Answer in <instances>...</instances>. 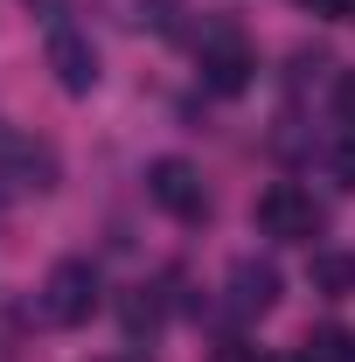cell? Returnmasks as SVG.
Wrapping results in <instances>:
<instances>
[{"instance_id": "cell-1", "label": "cell", "mask_w": 355, "mask_h": 362, "mask_svg": "<svg viewBox=\"0 0 355 362\" xmlns=\"http://www.w3.org/2000/svg\"><path fill=\"white\" fill-rule=\"evenodd\" d=\"M251 223L265 230V237H279V244H313L320 237V202H313L300 181H272L265 195H258V209H251Z\"/></svg>"}, {"instance_id": "cell-2", "label": "cell", "mask_w": 355, "mask_h": 362, "mask_svg": "<svg viewBox=\"0 0 355 362\" xmlns=\"http://www.w3.org/2000/svg\"><path fill=\"white\" fill-rule=\"evenodd\" d=\"M195 49H202V84L223 90V98H237V90L251 84V70H258V56H251V42H244L237 21H209L195 35Z\"/></svg>"}, {"instance_id": "cell-3", "label": "cell", "mask_w": 355, "mask_h": 362, "mask_svg": "<svg viewBox=\"0 0 355 362\" xmlns=\"http://www.w3.org/2000/svg\"><path fill=\"white\" fill-rule=\"evenodd\" d=\"M91 314H98V272H91V258H63L42 279V320L49 327H84Z\"/></svg>"}, {"instance_id": "cell-4", "label": "cell", "mask_w": 355, "mask_h": 362, "mask_svg": "<svg viewBox=\"0 0 355 362\" xmlns=\"http://www.w3.org/2000/svg\"><path fill=\"white\" fill-rule=\"evenodd\" d=\"M146 195H153V202H161V209H168L175 223H202V216H209V195H202V175H195L188 160H175V153L146 168Z\"/></svg>"}, {"instance_id": "cell-5", "label": "cell", "mask_w": 355, "mask_h": 362, "mask_svg": "<svg viewBox=\"0 0 355 362\" xmlns=\"http://www.w3.org/2000/svg\"><path fill=\"white\" fill-rule=\"evenodd\" d=\"M49 70H56V84L70 90V98H84L98 84V49H91L84 28H70V21L49 28Z\"/></svg>"}, {"instance_id": "cell-6", "label": "cell", "mask_w": 355, "mask_h": 362, "mask_svg": "<svg viewBox=\"0 0 355 362\" xmlns=\"http://www.w3.org/2000/svg\"><path fill=\"white\" fill-rule=\"evenodd\" d=\"M279 300V265L272 258H237L230 265V314H265Z\"/></svg>"}, {"instance_id": "cell-7", "label": "cell", "mask_w": 355, "mask_h": 362, "mask_svg": "<svg viewBox=\"0 0 355 362\" xmlns=\"http://www.w3.org/2000/svg\"><path fill=\"white\" fill-rule=\"evenodd\" d=\"M119 320H126V334H153V327H161V320H168V300H161V293H153V286H133V293H126V307H119Z\"/></svg>"}, {"instance_id": "cell-8", "label": "cell", "mask_w": 355, "mask_h": 362, "mask_svg": "<svg viewBox=\"0 0 355 362\" xmlns=\"http://www.w3.org/2000/svg\"><path fill=\"white\" fill-rule=\"evenodd\" d=\"M313 293H327V300H349L355 293V258L349 251H320L313 258Z\"/></svg>"}, {"instance_id": "cell-9", "label": "cell", "mask_w": 355, "mask_h": 362, "mask_svg": "<svg viewBox=\"0 0 355 362\" xmlns=\"http://www.w3.org/2000/svg\"><path fill=\"white\" fill-rule=\"evenodd\" d=\"M300 362H355V334L349 327H327V334H313L307 341V356Z\"/></svg>"}, {"instance_id": "cell-10", "label": "cell", "mask_w": 355, "mask_h": 362, "mask_svg": "<svg viewBox=\"0 0 355 362\" xmlns=\"http://www.w3.org/2000/svg\"><path fill=\"white\" fill-rule=\"evenodd\" d=\"M307 14H320V21H355V0H300Z\"/></svg>"}, {"instance_id": "cell-11", "label": "cell", "mask_w": 355, "mask_h": 362, "mask_svg": "<svg viewBox=\"0 0 355 362\" xmlns=\"http://www.w3.org/2000/svg\"><path fill=\"white\" fill-rule=\"evenodd\" d=\"M334 181H342V188H355V139H342V146H334Z\"/></svg>"}, {"instance_id": "cell-12", "label": "cell", "mask_w": 355, "mask_h": 362, "mask_svg": "<svg viewBox=\"0 0 355 362\" xmlns=\"http://www.w3.org/2000/svg\"><path fill=\"white\" fill-rule=\"evenodd\" d=\"M334 105H342V119L355 126V77H342V90H334Z\"/></svg>"}, {"instance_id": "cell-13", "label": "cell", "mask_w": 355, "mask_h": 362, "mask_svg": "<svg viewBox=\"0 0 355 362\" xmlns=\"http://www.w3.org/2000/svg\"><path fill=\"white\" fill-rule=\"evenodd\" d=\"M28 7H42L49 21H63V0H28Z\"/></svg>"}, {"instance_id": "cell-14", "label": "cell", "mask_w": 355, "mask_h": 362, "mask_svg": "<svg viewBox=\"0 0 355 362\" xmlns=\"http://www.w3.org/2000/svg\"><path fill=\"white\" fill-rule=\"evenodd\" d=\"M112 362H139V356H112Z\"/></svg>"}]
</instances>
